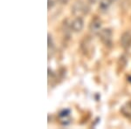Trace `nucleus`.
<instances>
[{
  "label": "nucleus",
  "mask_w": 131,
  "mask_h": 129,
  "mask_svg": "<svg viewBox=\"0 0 131 129\" xmlns=\"http://www.w3.org/2000/svg\"><path fill=\"white\" fill-rule=\"evenodd\" d=\"M89 8L88 7V5H85L83 2L81 1H78L73 5V12L74 15L77 17H81V15H85L88 12Z\"/></svg>",
  "instance_id": "obj_1"
},
{
  "label": "nucleus",
  "mask_w": 131,
  "mask_h": 129,
  "mask_svg": "<svg viewBox=\"0 0 131 129\" xmlns=\"http://www.w3.org/2000/svg\"><path fill=\"white\" fill-rule=\"evenodd\" d=\"M99 35L102 43L106 46L110 47L112 45V36H113L110 29H103L99 31Z\"/></svg>",
  "instance_id": "obj_2"
},
{
  "label": "nucleus",
  "mask_w": 131,
  "mask_h": 129,
  "mask_svg": "<svg viewBox=\"0 0 131 129\" xmlns=\"http://www.w3.org/2000/svg\"><path fill=\"white\" fill-rule=\"evenodd\" d=\"M60 122L64 126H67L71 122V111L69 109H64L59 113Z\"/></svg>",
  "instance_id": "obj_3"
},
{
  "label": "nucleus",
  "mask_w": 131,
  "mask_h": 129,
  "mask_svg": "<svg viewBox=\"0 0 131 129\" xmlns=\"http://www.w3.org/2000/svg\"><path fill=\"white\" fill-rule=\"evenodd\" d=\"M83 25H84V23L81 17L75 18L70 23L71 30H73V31H75V32L81 31L82 30V28H83Z\"/></svg>",
  "instance_id": "obj_4"
},
{
  "label": "nucleus",
  "mask_w": 131,
  "mask_h": 129,
  "mask_svg": "<svg viewBox=\"0 0 131 129\" xmlns=\"http://www.w3.org/2000/svg\"><path fill=\"white\" fill-rule=\"evenodd\" d=\"M121 45L124 49H128L131 46V32L126 31L121 38Z\"/></svg>",
  "instance_id": "obj_5"
},
{
  "label": "nucleus",
  "mask_w": 131,
  "mask_h": 129,
  "mask_svg": "<svg viewBox=\"0 0 131 129\" xmlns=\"http://www.w3.org/2000/svg\"><path fill=\"white\" fill-rule=\"evenodd\" d=\"M101 20L98 18H94V19H92L89 25V30L93 33H96L101 31Z\"/></svg>",
  "instance_id": "obj_6"
},
{
  "label": "nucleus",
  "mask_w": 131,
  "mask_h": 129,
  "mask_svg": "<svg viewBox=\"0 0 131 129\" xmlns=\"http://www.w3.org/2000/svg\"><path fill=\"white\" fill-rule=\"evenodd\" d=\"M121 112L124 116L131 118V100L128 101L121 107Z\"/></svg>",
  "instance_id": "obj_7"
},
{
  "label": "nucleus",
  "mask_w": 131,
  "mask_h": 129,
  "mask_svg": "<svg viewBox=\"0 0 131 129\" xmlns=\"http://www.w3.org/2000/svg\"><path fill=\"white\" fill-rule=\"evenodd\" d=\"M112 2L110 0H101L100 2V5H99V9H100L101 11H107L108 10L109 6L111 5Z\"/></svg>",
  "instance_id": "obj_8"
},
{
  "label": "nucleus",
  "mask_w": 131,
  "mask_h": 129,
  "mask_svg": "<svg viewBox=\"0 0 131 129\" xmlns=\"http://www.w3.org/2000/svg\"><path fill=\"white\" fill-rule=\"evenodd\" d=\"M56 3H58V0H48V10L53 7Z\"/></svg>",
  "instance_id": "obj_9"
},
{
  "label": "nucleus",
  "mask_w": 131,
  "mask_h": 129,
  "mask_svg": "<svg viewBox=\"0 0 131 129\" xmlns=\"http://www.w3.org/2000/svg\"><path fill=\"white\" fill-rule=\"evenodd\" d=\"M68 1L69 0H58V2H60V3L62 4V5H66Z\"/></svg>",
  "instance_id": "obj_10"
},
{
  "label": "nucleus",
  "mask_w": 131,
  "mask_h": 129,
  "mask_svg": "<svg viewBox=\"0 0 131 129\" xmlns=\"http://www.w3.org/2000/svg\"><path fill=\"white\" fill-rule=\"evenodd\" d=\"M88 1H89L90 3H92V4H94V3H96L98 0H88Z\"/></svg>",
  "instance_id": "obj_11"
},
{
  "label": "nucleus",
  "mask_w": 131,
  "mask_h": 129,
  "mask_svg": "<svg viewBox=\"0 0 131 129\" xmlns=\"http://www.w3.org/2000/svg\"><path fill=\"white\" fill-rule=\"evenodd\" d=\"M128 80L131 83V76H128Z\"/></svg>",
  "instance_id": "obj_12"
},
{
  "label": "nucleus",
  "mask_w": 131,
  "mask_h": 129,
  "mask_svg": "<svg viewBox=\"0 0 131 129\" xmlns=\"http://www.w3.org/2000/svg\"><path fill=\"white\" fill-rule=\"evenodd\" d=\"M110 1L112 2V3H113V2H114V1H115V0H110Z\"/></svg>",
  "instance_id": "obj_13"
}]
</instances>
